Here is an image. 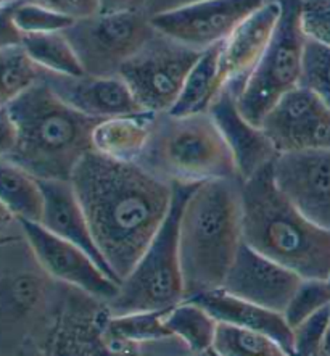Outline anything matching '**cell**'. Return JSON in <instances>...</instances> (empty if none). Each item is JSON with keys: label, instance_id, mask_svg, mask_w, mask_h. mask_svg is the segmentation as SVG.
<instances>
[{"label": "cell", "instance_id": "3957f363", "mask_svg": "<svg viewBox=\"0 0 330 356\" xmlns=\"http://www.w3.org/2000/svg\"><path fill=\"white\" fill-rule=\"evenodd\" d=\"M243 242L303 279H330V229L308 220L279 189L272 165L242 182Z\"/></svg>", "mask_w": 330, "mask_h": 356}, {"label": "cell", "instance_id": "8d00e7d4", "mask_svg": "<svg viewBox=\"0 0 330 356\" xmlns=\"http://www.w3.org/2000/svg\"><path fill=\"white\" fill-rule=\"evenodd\" d=\"M151 0H99L100 15L147 12Z\"/></svg>", "mask_w": 330, "mask_h": 356}, {"label": "cell", "instance_id": "7402d4cb", "mask_svg": "<svg viewBox=\"0 0 330 356\" xmlns=\"http://www.w3.org/2000/svg\"><path fill=\"white\" fill-rule=\"evenodd\" d=\"M165 313L140 312L110 314L108 312V316L104 321V339L106 345L115 353L123 356H149V352L155 345L161 347V345L179 342L166 327Z\"/></svg>", "mask_w": 330, "mask_h": 356}, {"label": "cell", "instance_id": "4fadbf2b", "mask_svg": "<svg viewBox=\"0 0 330 356\" xmlns=\"http://www.w3.org/2000/svg\"><path fill=\"white\" fill-rule=\"evenodd\" d=\"M22 226L35 259L55 281L105 303L118 293L119 282L83 248L53 236L35 222H22Z\"/></svg>", "mask_w": 330, "mask_h": 356}, {"label": "cell", "instance_id": "ac0fdd59", "mask_svg": "<svg viewBox=\"0 0 330 356\" xmlns=\"http://www.w3.org/2000/svg\"><path fill=\"white\" fill-rule=\"evenodd\" d=\"M44 81L65 104L95 120L145 113L119 76H66L42 70Z\"/></svg>", "mask_w": 330, "mask_h": 356}, {"label": "cell", "instance_id": "cb8c5ba5", "mask_svg": "<svg viewBox=\"0 0 330 356\" xmlns=\"http://www.w3.org/2000/svg\"><path fill=\"white\" fill-rule=\"evenodd\" d=\"M2 210L19 222L40 225L44 215V191L38 177L8 160H0Z\"/></svg>", "mask_w": 330, "mask_h": 356}, {"label": "cell", "instance_id": "e0dca14e", "mask_svg": "<svg viewBox=\"0 0 330 356\" xmlns=\"http://www.w3.org/2000/svg\"><path fill=\"white\" fill-rule=\"evenodd\" d=\"M282 17V0H267L221 44V88L240 94L245 81L271 44Z\"/></svg>", "mask_w": 330, "mask_h": 356}, {"label": "cell", "instance_id": "74e56055", "mask_svg": "<svg viewBox=\"0 0 330 356\" xmlns=\"http://www.w3.org/2000/svg\"><path fill=\"white\" fill-rule=\"evenodd\" d=\"M316 356H330V323L327 325V330L326 334H324L321 347H319Z\"/></svg>", "mask_w": 330, "mask_h": 356}, {"label": "cell", "instance_id": "f1b7e54d", "mask_svg": "<svg viewBox=\"0 0 330 356\" xmlns=\"http://www.w3.org/2000/svg\"><path fill=\"white\" fill-rule=\"evenodd\" d=\"M0 62H2V88H0L2 105L10 104L40 81L42 68L33 62L22 44L2 45Z\"/></svg>", "mask_w": 330, "mask_h": 356}, {"label": "cell", "instance_id": "8fae6325", "mask_svg": "<svg viewBox=\"0 0 330 356\" xmlns=\"http://www.w3.org/2000/svg\"><path fill=\"white\" fill-rule=\"evenodd\" d=\"M267 0H195L150 17L156 31L205 52L222 44Z\"/></svg>", "mask_w": 330, "mask_h": 356}, {"label": "cell", "instance_id": "52a82bcc", "mask_svg": "<svg viewBox=\"0 0 330 356\" xmlns=\"http://www.w3.org/2000/svg\"><path fill=\"white\" fill-rule=\"evenodd\" d=\"M197 186H174V200L165 225L134 269L119 282L118 293L106 303L110 314L161 312L185 300L179 252V221L187 198Z\"/></svg>", "mask_w": 330, "mask_h": 356}, {"label": "cell", "instance_id": "83f0119b", "mask_svg": "<svg viewBox=\"0 0 330 356\" xmlns=\"http://www.w3.org/2000/svg\"><path fill=\"white\" fill-rule=\"evenodd\" d=\"M211 352L217 356H293L269 335L229 324L217 325Z\"/></svg>", "mask_w": 330, "mask_h": 356}, {"label": "cell", "instance_id": "603a6c76", "mask_svg": "<svg viewBox=\"0 0 330 356\" xmlns=\"http://www.w3.org/2000/svg\"><path fill=\"white\" fill-rule=\"evenodd\" d=\"M154 118V113H139L101 120L92 134L94 152L116 161L139 163L150 142Z\"/></svg>", "mask_w": 330, "mask_h": 356}, {"label": "cell", "instance_id": "7a4b0ae2", "mask_svg": "<svg viewBox=\"0 0 330 356\" xmlns=\"http://www.w3.org/2000/svg\"><path fill=\"white\" fill-rule=\"evenodd\" d=\"M242 245V181L222 179L197 186L179 221L185 300L224 287Z\"/></svg>", "mask_w": 330, "mask_h": 356}, {"label": "cell", "instance_id": "44dd1931", "mask_svg": "<svg viewBox=\"0 0 330 356\" xmlns=\"http://www.w3.org/2000/svg\"><path fill=\"white\" fill-rule=\"evenodd\" d=\"M190 300L201 305L220 324L236 325L269 335L293 355V332L282 313L238 298L224 289L201 293Z\"/></svg>", "mask_w": 330, "mask_h": 356}, {"label": "cell", "instance_id": "4dcf8cb0", "mask_svg": "<svg viewBox=\"0 0 330 356\" xmlns=\"http://www.w3.org/2000/svg\"><path fill=\"white\" fill-rule=\"evenodd\" d=\"M326 307H330V282L321 279H303L282 314L293 329Z\"/></svg>", "mask_w": 330, "mask_h": 356}, {"label": "cell", "instance_id": "836d02e7", "mask_svg": "<svg viewBox=\"0 0 330 356\" xmlns=\"http://www.w3.org/2000/svg\"><path fill=\"white\" fill-rule=\"evenodd\" d=\"M329 323L330 307H326L293 327V356H316Z\"/></svg>", "mask_w": 330, "mask_h": 356}, {"label": "cell", "instance_id": "ba28073f", "mask_svg": "<svg viewBox=\"0 0 330 356\" xmlns=\"http://www.w3.org/2000/svg\"><path fill=\"white\" fill-rule=\"evenodd\" d=\"M306 35L298 19V0H282V17L260 62L237 95L240 113L261 128L271 110L302 86Z\"/></svg>", "mask_w": 330, "mask_h": 356}, {"label": "cell", "instance_id": "ab89813d", "mask_svg": "<svg viewBox=\"0 0 330 356\" xmlns=\"http://www.w3.org/2000/svg\"><path fill=\"white\" fill-rule=\"evenodd\" d=\"M184 356H210V355L206 353V355H184Z\"/></svg>", "mask_w": 330, "mask_h": 356}, {"label": "cell", "instance_id": "2e32d148", "mask_svg": "<svg viewBox=\"0 0 330 356\" xmlns=\"http://www.w3.org/2000/svg\"><path fill=\"white\" fill-rule=\"evenodd\" d=\"M303 277L245 242L224 282V291L263 308L283 313Z\"/></svg>", "mask_w": 330, "mask_h": 356}, {"label": "cell", "instance_id": "7c38bea8", "mask_svg": "<svg viewBox=\"0 0 330 356\" xmlns=\"http://www.w3.org/2000/svg\"><path fill=\"white\" fill-rule=\"evenodd\" d=\"M108 316L105 302L65 286L53 323L39 343L38 356H123L115 353L104 339Z\"/></svg>", "mask_w": 330, "mask_h": 356}, {"label": "cell", "instance_id": "ffe728a7", "mask_svg": "<svg viewBox=\"0 0 330 356\" xmlns=\"http://www.w3.org/2000/svg\"><path fill=\"white\" fill-rule=\"evenodd\" d=\"M40 186H42L45 200L40 226H44L53 236L83 248L111 277L118 281V277L111 271L108 263L99 250L97 243H95L89 221L85 218L83 205H81L71 181L47 179L40 181Z\"/></svg>", "mask_w": 330, "mask_h": 356}, {"label": "cell", "instance_id": "484cf974", "mask_svg": "<svg viewBox=\"0 0 330 356\" xmlns=\"http://www.w3.org/2000/svg\"><path fill=\"white\" fill-rule=\"evenodd\" d=\"M165 324L190 355H206L215 345L220 323L201 305L184 300L165 313Z\"/></svg>", "mask_w": 330, "mask_h": 356}, {"label": "cell", "instance_id": "277c9868", "mask_svg": "<svg viewBox=\"0 0 330 356\" xmlns=\"http://www.w3.org/2000/svg\"><path fill=\"white\" fill-rule=\"evenodd\" d=\"M17 124V145L5 159L40 181H71L85 155L94 152L92 134L101 120L74 110L44 81L2 105Z\"/></svg>", "mask_w": 330, "mask_h": 356}, {"label": "cell", "instance_id": "1f68e13d", "mask_svg": "<svg viewBox=\"0 0 330 356\" xmlns=\"http://www.w3.org/2000/svg\"><path fill=\"white\" fill-rule=\"evenodd\" d=\"M302 86L330 105V49L326 45L311 40L306 42Z\"/></svg>", "mask_w": 330, "mask_h": 356}, {"label": "cell", "instance_id": "e575fe53", "mask_svg": "<svg viewBox=\"0 0 330 356\" xmlns=\"http://www.w3.org/2000/svg\"><path fill=\"white\" fill-rule=\"evenodd\" d=\"M35 2L65 17L73 18L74 22L92 18L100 13L99 0H35Z\"/></svg>", "mask_w": 330, "mask_h": 356}, {"label": "cell", "instance_id": "d4e9b609", "mask_svg": "<svg viewBox=\"0 0 330 356\" xmlns=\"http://www.w3.org/2000/svg\"><path fill=\"white\" fill-rule=\"evenodd\" d=\"M221 44L213 45L201 54L200 60L187 76L172 115L208 113L222 92L221 88Z\"/></svg>", "mask_w": 330, "mask_h": 356}, {"label": "cell", "instance_id": "9a60e30c", "mask_svg": "<svg viewBox=\"0 0 330 356\" xmlns=\"http://www.w3.org/2000/svg\"><path fill=\"white\" fill-rule=\"evenodd\" d=\"M274 181L308 220L330 229V150L281 154L272 163Z\"/></svg>", "mask_w": 330, "mask_h": 356}, {"label": "cell", "instance_id": "d6986e66", "mask_svg": "<svg viewBox=\"0 0 330 356\" xmlns=\"http://www.w3.org/2000/svg\"><path fill=\"white\" fill-rule=\"evenodd\" d=\"M208 113L213 116L229 145L242 182L250 179L263 168L272 165L279 156V152L263 128L251 124L240 113L232 90H222Z\"/></svg>", "mask_w": 330, "mask_h": 356}, {"label": "cell", "instance_id": "60d3db41", "mask_svg": "<svg viewBox=\"0 0 330 356\" xmlns=\"http://www.w3.org/2000/svg\"><path fill=\"white\" fill-rule=\"evenodd\" d=\"M329 282H330V279H329Z\"/></svg>", "mask_w": 330, "mask_h": 356}, {"label": "cell", "instance_id": "5b68a950", "mask_svg": "<svg viewBox=\"0 0 330 356\" xmlns=\"http://www.w3.org/2000/svg\"><path fill=\"white\" fill-rule=\"evenodd\" d=\"M0 259V321L3 343L8 339L19 350H38L62 303L65 286L40 266L24 237L23 226L2 210Z\"/></svg>", "mask_w": 330, "mask_h": 356}, {"label": "cell", "instance_id": "6da1fadb", "mask_svg": "<svg viewBox=\"0 0 330 356\" xmlns=\"http://www.w3.org/2000/svg\"><path fill=\"white\" fill-rule=\"evenodd\" d=\"M99 250L121 282L165 225L174 186L139 163L90 152L71 176Z\"/></svg>", "mask_w": 330, "mask_h": 356}, {"label": "cell", "instance_id": "d6a6232c", "mask_svg": "<svg viewBox=\"0 0 330 356\" xmlns=\"http://www.w3.org/2000/svg\"><path fill=\"white\" fill-rule=\"evenodd\" d=\"M298 19L308 40L330 49V0H298Z\"/></svg>", "mask_w": 330, "mask_h": 356}, {"label": "cell", "instance_id": "f35d334b", "mask_svg": "<svg viewBox=\"0 0 330 356\" xmlns=\"http://www.w3.org/2000/svg\"><path fill=\"white\" fill-rule=\"evenodd\" d=\"M24 2H35V0H0L2 8L12 7V5H17V3H24Z\"/></svg>", "mask_w": 330, "mask_h": 356}, {"label": "cell", "instance_id": "4316f807", "mask_svg": "<svg viewBox=\"0 0 330 356\" xmlns=\"http://www.w3.org/2000/svg\"><path fill=\"white\" fill-rule=\"evenodd\" d=\"M22 45L35 65L50 73L84 76V66L65 33L23 35Z\"/></svg>", "mask_w": 330, "mask_h": 356}, {"label": "cell", "instance_id": "d590c367", "mask_svg": "<svg viewBox=\"0 0 330 356\" xmlns=\"http://www.w3.org/2000/svg\"><path fill=\"white\" fill-rule=\"evenodd\" d=\"M17 124L12 120V116L7 110H0V159H5L12 154V150L17 145Z\"/></svg>", "mask_w": 330, "mask_h": 356}, {"label": "cell", "instance_id": "30bf717a", "mask_svg": "<svg viewBox=\"0 0 330 356\" xmlns=\"http://www.w3.org/2000/svg\"><path fill=\"white\" fill-rule=\"evenodd\" d=\"M147 12L95 15L65 31L90 76H118L132 55L155 34Z\"/></svg>", "mask_w": 330, "mask_h": 356}, {"label": "cell", "instance_id": "8992f818", "mask_svg": "<svg viewBox=\"0 0 330 356\" xmlns=\"http://www.w3.org/2000/svg\"><path fill=\"white\" fill-rule=\"evenodd\" d=\"M139 165L172 186L240 179L229 145L210 113L155 115Z\"/></svg>", "mask_w": 330, "mask_h": 356}, {"label": "cell", "instance_id": "f546056e", "mask_svg": "<svg viewBox=\"0 0 330 356\" xmlns=\"http://www.w3.org/2000/svg\"><path fill=\"white\" fill-rule=\"evenodd\" d=\"M12 19L15 26L23 35L28 34H50L65 33L74 24V19L53 12L38 2L17 3L12 7L2 8Z\"/></svg>", "mask_w": 330, "mask_h": 356}, {"label": "cell", "instance_id": "9c48e42d", "mask_svg": "<svg viewBox=\"0 0 330 356\" xmlns=\"http://www.w3.org/2000/svg\"><path fill=\"white\" fill-rule=\"evenodd\" d=\"M201 54V50L155 31L123 65L118 76L145 113H167L174 108L187 76Z\"/></svg>", "mask_w": 330, "mask_h": 356}, {"label": "cell", "instance_id": "5bb4252c", "mask_svg": "<svg viewBox=\"0 0 330 356\" xmlns=\"http://www.w3.org/2000/svg\"><path fill=\"white\" fill-rule=\"evenodd\" d=\"M281 154L330 150V105L299 86L271 110L261 124Z\"/></svg>", "mask_w": 330, "mask_h": 356}]
</instances>
